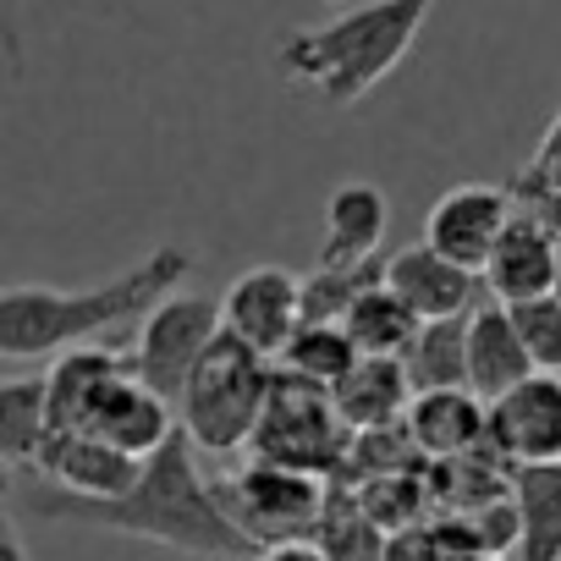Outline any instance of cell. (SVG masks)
I'll use <instances>...</instances> for the list:
<instances>
[{"label":"cell","instance_id":"cell-1","mask_svg":"<svg viewBox=\"0 0 561 561\" xmlns=\"http://www.w3.org/2000/svg\"><path fill=\"white\" fill-rule=\"evenodd\" d=\"M28 506L50 523H83V528L127 534V539H154V545H171L187 556H253L248 534L220 512L215 479L198 473V446L187 440L182 424L138 462V479L122 495L83 501V495H67L50 484Z\"/></svg>","mask_w":561,"mask_h":561},{"label":"cell","instance_id":"cell-2","mask_svg":"<svg viewBox=\"0 0 561 561\" xmlns=\"http://www.w3.org/2000/svg\"><path fill=\"white\" fill-rule=\"evenodd\" d=\"M193 270L187 248H154L133 270L100 280L83 293L61 287H0V358H50L111 325L144 320L176 280Z\"/></svg>","mask_w":561,"mask_h":561},{"label":"cell","instance_id":"cell-3","mask_svg":"<svg viewBox=\"0 0 561 561\" xmlns=\"http://www.w3.org/2000/svg\"><path fill=\"white\" fill-rule=\"evenodd\" d=\"M430 12L435 0H369L320 28L280 34L275 67L287 83L314 89L325 105H358L408 61Z\"/></svg>","mask_w":561,"mask_h":561},{"label":"cell","instance_id":"cell-4","mask_svg":"<svg viewBox=\"0 0 561 561\" xmlns=\"http://www.w3.org/2000/svg\"><path fill=\"white\" fill-rule=\"evenodd\" d=\"M270 380H275V358L253 353L242 336H231L220 325V336L204 347V358L193 364L176 408H182V430L198 451H242L259 413H264V397H270Z\"/></svg>","mask_w":561,"mask_h":561},{"label":"cell","instance_id":"cell-5","mask_svg":"<svg viewBox=\"0 0 561 561\" xmlns=\"http://www.w3.org/2000/svg\"><path fill=\"white\" fill-rule=\"evenodd\" d=\"M347 446H353V430L342 424L331 391L275 369L270 380V397H264V413L248 435V457L253 462H275V468H298V473H314V479H336L342 462H347Z\"/></svg>","mask_w":561,"mask_h":561},{"label":"cell","instance_id":"cell-6","mask_svg":"<svg viewBox=\"0 0 561 561\" xmlns=\"http://www.w3.org/2000/svg\"><path fill=\"white\" fill-rule=\"evenodd\" d=\"M325 490H331V479H314V473H298V468H275V462H253V457L231 479H215L220 512L248 534L253 556L264 545L314 539Z\"/></svg>","mask_w":561,"mask_h":561},{"label":"cell","instance_id":"cell-7","mask_svg":"<svg viewBox=\"0 0 561 561\" xmlns=\"http://www.w3.org/2000/svg\"><path fill=\"white\" fill-rule=\"evenodd\" d=\"M220 336V304L215 298H198V293H165L149 314H144V331H138V347H133V375L160 391L165 402L182 397L193 364L204 358V347Z\"/></svg>","mask_w":561,"mask_h":561},{"label":"cell","instance_id":"cell-8","mask_svg":"<svg viewBox=\"0 0 561 561\" xmlns=\"http://www.w3.org/2000/svg\"><path fill=\"white\" fill-rule=\"evenodd\" d=\"M484 440L506 468L561 462V375L534 369L506 397L484 402Z\"/></svg>","mask_w":561,"mask_h":561},{"label":"cell","instance_id":"cell-9","mask_svg":"<svg viewBox=\"0 0 561 561\" xmlns=\"http://www.w3.org/2000/svg\"><path fill=\"white\" fill-rule=\"evenodd\" d=\"M220 325L231 336H242L253 353L280 358V347L293 342V331L304 325V287L287 264H253L242 270L226 298H220Z\"/></svg>","mask_w":561,"mask_h":561},{"label":"cell","instance_id":"cell-10","mask_svg":"<svg viewBox=\"0 0 561 561\" xmlns=\"http://www.w3.org/2000/svg\"><path fill=\"white\" fill-rule=\"evenodd\" d=\"M512 209H517V204H512L506 187L462 182V187H451V193H440V198L430 204V215H424V242H430L440 259L462 264V270H484V259H490L501 226L512 220Z\"/></svg>","mask_w":561,"mask_h":561},{"label":"cell","instance_id":"cell-11","mask_svg":"<svg viewBox=\"0 0 561 561\" xmlns=\"http://www.w3.org/2000/svg\"><path fill=\"white\" fill-rule=\"evenodd\" d=\"M34 468L56 490L83 495V501H111V495H122L138 479V457L116 451L94 430H45L39 451H34Z\"/></svg>","mask_w":561,"mask_h":561},{"label":"cell","instance_id":"cell-12","mask_svg":"<svg viewBox=\"0 0 561 561\" xmlns=\"http://www.w3.org/2000/svg\"><path fill=\"white\" fill-rule=\"evenodd\" d=\"M386 287H391L419 320H451V314H468V309L484 298L479 270H462V264L440 259L430 242L397 248V253L386 259Z\"/></svg>","mask_w":561,"mask_h":561},{"label":"cell","instance_id":"cell-13","mask_svg":"<svg viewBox=\"0 0 561 561\" xmlns=\"http://www.w3.org/2000/svg\"><path fill=\"white\" fill-rule=\"evenodd\" d=\"M556 237L528 215V209H512V220L501 226L479 280H484V298L495 304H528V298H545L550 280H556Z\"/></svg>","mask_w":561,"mask_h":561},{"label":"cell","instance_id":"cell-14","mask_svg":"<svg viewBox=\"0 0 561 561\" xmlns=\"http://www.w3.org/2000/svg\"><path fill=\"white\" fill-rule=\"evenodd\" d=\"M83 430H94L100 440H111L116 451H127V457L144 462V457L176 430V413H171V402H165L160 391H149V386L127 369V375L105 380V391L94 397Z\"/></svg>","mask_w":561,"mask_h":561},{"label":"cell","instance_id":"cell-15","mask_svg":"<svg viewBox=\"0 0 561 561\" xmlns=\"http://www.w3.org/2000/svg\"><path fill=\"white\" fill-rule=\"evenodd\" d=\"M528 375H534V364L523 353V336H517L506 304L479 298L468 309V391L479 402H495Z\"/></svg>","mask_w":561,"mask_h":561},{"label":"cell","instance_id":"cell-16","mask_svg":"<svg viewBox=\"0 0 561 561\" xmlns=\"http://www.w3.org/2000/svg\"><path fill=\"white\" fill-rule=\"evenodd\" d=\"M127 369H133V353H122V347H89V342L67 347L45 375V430H83L105 380H116Z\"/></svg>","mask_w":561,"mask_h":561},{"label":"cell","instance_id":"cell-17","mask_svg":"<svg viewBox=\"0 0 561 561\" xmlns=\"http://www.w3.org/2000/svg\"><path fill=\"white\" fill-rule=\"evenodd\" d=\"M484 402L457 386V391H413L408 413H402V430L408 440L424 451V457H462V451H479L484 446Z\"/></svg>","mask_w":561,"mask_h":561},{"label":"cell","instance_id":"cell-18","mask_svg":"<svg viewBox=\"0 0 561 561\" xmlns=\"http://www.w3.org/2000/svg\"><path fill=\"white\" fill-rule=\"evenodd\" d=\"M331 402L342 413V424L358 435V430H386V424H402L408 402H413V380L402 369V358H364L331 386Z\"/></svg>","mask_w":561,"mask_h":561},{"label":"cell","instance_id":"cell-19","mask_svg":"<svg viewBox=\"0 0 561 561\" xmlns=\"http://www.w3.org/2000/svg\"><path fill=\"white\" fill-rule=\"evenodd\" d=\"M391 226V204L375 182H342L325 204V248L320 264H358L369 253H380Z\"/></svg>","mask_w":561,"mask_h":561},{"label":"cell","instance_id":"cell-20","mask_svg":"<svg viewBox=\"0 0 561 561\" xmlns=\"http://www.w3.org/2000/svg\"><path fill=\"white\" fill-rule=\"evenodd\" d=\"M517 545L512 561H561V462L512 468Z\"/></svg>","mask_w":561,"mask_h":561},{"label":"cell","instance_id":"cell-21","mask_svg":"<svg viewBox=\"0 0 561 561\" xmlns=\"http://www.w3.org/2000/svg\"><path fill=\"white\" fill-rule=\"evenodd\" d=\"M402 369L413 391H457L468 386V314L424 320L402 353Z\"/></svg>","mask_w":561,"mask_h":561},{"label":"cell","instance_id":"cell-22","mask_svg":"<svg viewBox=\"0 0 561 561\" xmlns=\"http://www.w3.org/2000/svg\"><path fill=\"white\" fill-rule=\"evenodd\" d=\"M336 325L347 331V342H353L364 358H402L408 342H413V331H419L424 320L380 280V287H369L364 298H353V309H347Z\"/></svg>","mask_w":561,"mask_h":561},{"label":"cell","instance_id":"cell-23","mask_svg":"<svg viewBox=\"0 0 561 561\" xmlns=\"http://www.w3.org/2000/svg\"><path fill=\"white\" fill-rule=\"evenodd\" d=\"M314 545L325 550V561H386V528L336 479L325 490V506H320V523H314Z\"/></svg>","mask_w":561,"mask_h":561},{"label":"cell","instance_id":"cell-24","mask_svg":"<svg viewBox=\"0 0 561 561\" xmlns=\"http://www.w3.org/2000/svg\"><path fill=\"white\" fill-rule=\"evenodd\" d=\"M386 280V259L369 253L358 264H314L309 275H298V287H304V320L309 325H336L353 298H364L369 287H380Z\"/></svg>","mask_w":561,"mask_h":561},{"label":"cell","instance_id":"cell-25","mask_svg":"<svg viewBox=\"0 0 561 561\" xmlns=\"http://www.w3.org/2000/svg\"><path fill=\"white\" fill-rule=\"evenodd\" d=\"M45 435V375L0 380V468L34 462Z\"/></svg>","mask_w":561,"mask_h":561},{"label":"cell","instance_id":"cell-26","mask_svg":"<svg viewBox=\"0 0 561 561\" xmlns=\"http://www.w3.org/2000/svg\"><path fill=\"white\" fill-rule=\"evenodd\" d=\"M353 364H358V347L347 342V331L342 325H309V320L293 331V342L275 358V369H287V375H298L320 391H331Z\"/></svg>","mask_w":561,"mask_h":561},{"label":"cell","instance_id":"cell-27","mask_svg":"<svg viewBox=\"0 0 561 561\" xmlns=\"http://www.w3.org/2000/svg\"><path fill=\"white\" fill-rule=\"evenodd\" d=\"M517 336H523V353L534 369L545 375H561V304L545 293V298H528V304H512L506 309Z\"/></svg>","mask_w":561,"mask_h":561},{"label":"cell","instance_id":"cell-28","mask_svg":"<svg viewBox=\"0 0 561 561\" xmlns=\"http://www.w3.org/2000/svg\"><path fill=\"white\" fill-rule=\"evenodd\" d=\"M512 182H517V187H561V111L550 116V127L539 133L528 165H523Z\"/></svg>","mask_w":561,"mask_h":561},{"label":"cell","instance_id":"cell-29","mask_svg":"<svg viewBox=\"0 0 561 561\" xmlns=\"http://www.w3.org/2000/svg\"><path fill=\"white\" fill-rule=\"evenodd\" d=\"M386 561H446V556H440V539L430 523H408V528L386 534Z\"/></svg>","mask_w":561,"mask_h":561},{"label":"cell","instance_id":"cell-30","mask_svg":"<svg viewBox=\"0 0 561 561\" xmlns=\"http://www.w3.org/2000/svg\"><path fill=\"white\" fill-rule=\"evenodd\" d=\"M506 193H512L517 209H528V215L561 242V187H517V182H506Z\"/></svg>","mask_w":561,"mask_h":561},{"label":"cell","instance_id":"cell-31","mask_svg":"<svg viewBox=\"0 0 561 561\" xmlns=\"http://www.w3.org/2000/svg\"><path fill=\"white\" fill-rule=\"evenodd\" d=\"M0 561H28V545H23L18 517H12V484H7V468H0Z\"/></svg>","mask_w":561,"mask_h":561},{"label":"cell","instance_id":"cell-32","mask_svg":"<svg viewBox=\"0 0 561 561\" xmlns=\"http://www.w3.org/2000/svg\"><path fill=\"white\" fill-rule=\"evenodd\" d=\"M253 561H325V550L314 539H287V545H264Z\"/></svg>","mask_w":561,"mask_h":561},{"label":"cell","instance_id":"cell-33","mask_svg":"<svg viewBox=\"0 0 561 561\" xmlns=\"http://www.w3.org/2000/svg\"><path fill=\"white\" fill-rule=\"evenodd\" d=\"M550 298L561 304V248H556V280H550Z\"/></svg>","mask_w":561,"mask_h":561},{"label":"cell","instance_id":"cell-34","mask_svg":"<svg viewBox=\"0 0 561 561\" xmlns=\"http://www.w3.org/2000/svg\"><path fill=\"white\" fill-rule=\"evenodd\" d=\"M446 561H506V556H446Z\"/></svg>","mask_w":561,"mask_h":561},{"label":"cell","instance_id":"cell-35","mask_svg":"<svg viewBox=\"0 0 561 561\" xmlns=\"http://www.w3.org/2000/svg\"><path fill=\"white\" fill-rule=\"evenodd\" d=\"M331 7H342V0H331Z\"/></svg>","mask_w":561,"mask_h":561}]
</instances>
